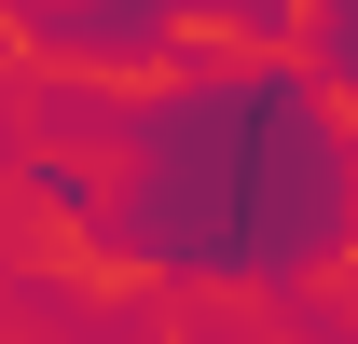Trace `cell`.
Masks as SVG:
<instances>
[{
    "mask_svg": "<svg viewBox=\"0 0 358 344\" xmlns=\"http://www.w3.org/2000/svg\"><path fill=\"white\" fill-rule=\"evenodd\" d=\"M96 124L124 138V193L96 207V248L124 234L179 289H207V275L289 289L358 220V138L289 69H193L138 110H96Z\"/></svg>",
    "mask_w": 358,
    "mask_h": 344,
    "instance_id": "6da1fadb",
    "label": "cell"
},
{
    "mask_svg": "<svg viewBox=\"0 0 358 344\" xmlns=\"http://www.w3.org/2000/svg\"><path fill=\"white\" fill-rule=\"evenodd\" d=\"M28 55H69V69H152L179 55V0H14Z\"/></svg>",
    "mask_w": 358,
    "mask_h": 344,
    "instance_id": "7a4b0ae2",
    "label": "cell"
},
{
    "mask_svg": "<svg viewBox=\"0 0 358 344\" xmlns=\"http://www.w3.org/2000/svg\"><path fill=\"white\" fill-rule=\"evenodd\" d=\"M303 42H317V69L358 96V0H303Z\"/></svg>",
    "mask_w": 358,
    "mask_h": 344,
    "instance_id": "3957f363",
    "label": "cell"
}]
</instances>
